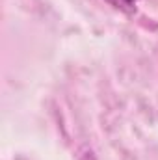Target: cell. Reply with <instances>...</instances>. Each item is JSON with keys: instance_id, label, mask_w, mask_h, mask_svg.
<instances>
[{"instance_id": "6da1fadb", "label": "cell", "mask_w": 158, "mask_h": 160, "mask_svg": "<svg viewBox=\"0 0 158 160\" xmlns=\"http://www.w3.org/2000/svg\"><path fill=\"white\" fill-rule=\"evenodd\" d=\"M106 2L112 4L114 8L121 9V11H125V13H132L136 9V2L138 0H106Z\"/></svg>"}]
</instances>
